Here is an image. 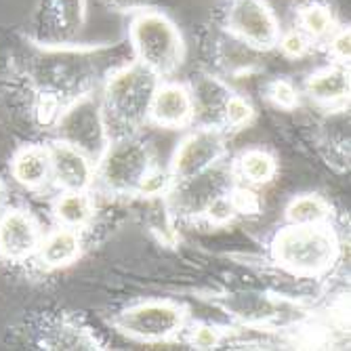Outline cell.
<instances>
[{"label": "cell", "mask_w": 351, "mask_h": 351, "mask_svg": "<svg viewBox=\"0 0 351 351\" xmlns=\"http://www.w3.org/2000/svg\"><path fill=\"white\" fill-rule=\"evenodd\" d=\"M173 177L169 171H162L158 167H152L145 177L141 179L139 187H137V194L139 196H145V198H162L167 196L171 187H173Z\"/></svg>", "instance_id": "obj_24"}, {"label": "cell", "mask_w": 351, "mask_h": 351, "mask_svg": "<svg viewBox=\"0 0 351 351\" xmlns=\"http://www.w3.org/2000/svg\"><path fill=\"white\" fill-rule=\"evenodd\" d=\"M236 175L232 169H226L221 162L194 175L189 179L173 183L169 191V208L185 217H202L206 208L221 196H226L236 185Z\"/></svg>", "instance_id": "obj_7"}, {"label": "cell", "mask_w": 351, "mask_h": 351, "mask_svg": "<svg viewBox=\"0 0 351 351\" xmlns=\"http://www.w3.org/2000/svg\"><path fill=\"white\" fill-rule=\"evenodd\" d=\"M53 7L63 34H78L86 19V0H53Z\"/></svg>", "instance_id": "obj_22"}, {"label": "cell", "mask_w": 351, "mask_h": 351, "mask_svg": "<svg viewBox=\"0 0 351 351\" xmlns=\"http://www.w3.org/2000/svg\"><path fill=\"white\" fill-rule=\"evenodd\" d=\"M154 167V156L147 141L135 133L110 139L106 152L95 162V181L110 194H137L145 173Z\"/></svg>", "instance_id": "obj_4"}, {"label": "cell", "mask_w": 351, "mask_h": 351, "mask_svg": "<svg viewBox=\"0 0 351 351\" xmlns=\"http://www.w3.org/2000/svg\"><path fill=\"white\" fill-rule=\"evenodd\" d=\"M43 232L36 217L23 208H9L0 215V254L9 261H25L36 254Z\"/></svg>", "instance_id": "obj_10"}, {"label": "cell", "mask_w": 351, "mask_h": 351, "mask_svg": "<svg viewBox=\"0 0 351 351\" xmlns=\"http://www.w3.org/2000/svg\"><path fill=\"white\" fill-rule=\"evenodd\" d=\"M286 221L293 226H315L330 221V204L317 194H301L286 206Z\"/></svg>", "instance_id": "obj_21"}, {"label": "cell", "mask_w": 351, "mask_h": 351, "mask_svg": "<svg viewBox=\"0 0 351 351\" xmlns=\"http://www.w3.org/2000/svg\"><path fill=\"white\" fill-rule=\"evenodd\" d=\"M274 261L291 276L317 278L328 274L339 257L341 242L328 223L315 226H293L289 223L271 240Z\"/></svg>", "instance_id": "obj_1"}, {"label": "cell", "mask_w": 351, "mask_h": 351, "mask_svg": "<svg viewBox=\"0 0 351 351\" xmlns=\"http://www.w3.org/2000/svg\"><path fill=\"white\" fill-rule=\"evenodd\" d=\"M147 122L162 129H185L194 124V101L187 84L158 82L147 110Z\"/></svg>", "instance_id": "obj_12"}, {"label": "cell", "mask_w": 351, "mask_h": 351, "mask_svg": "<svg viewBox=\"0 0 351 351\" xmlns=\"http://www.w3.org/2000/svg\"><path fill=\"white\" fill-rule=\"evenodd\" d=\"M5 200H7V191H5V185H3V181H0V208L5 206Z\"/></svg>", "instance_id": "obj_30"}, {"label": "cell", "mask_w": 351, "mask_h": 351, "mask_svg": "<svg viewBox=\"0 0 351 351\" xmlns=\"http://www.w3.org/2000/svg\"><path fill=\"white\" fill-rule=\"evenodd\" d=\"M13 179L25 189H40L51 181V158L47 145H25L11 162Z\"/></svg>", "instance_id": "obj_15"}, {"label": "cell", "mask_w": 351, "mask_h": 351, "mask_svg": "<svg viewBox=\"0 0 351 351\" xmlns=\"http://www.w3.org/2000/svg\"><path fill=\"white\" fill-rule=\"evenodd\" d=\"M158 82L160 78L139 61L114 70L101 97L108 129L112 131V126H116V129H124L122 135H129L141 122H147V110Z\"/></svg>", "instance_id": "obj_2"}, {"label": "cell", "mask_w": 351, "mask_h": 351, "mask_svg": "<svg viewBox=\"0 0 351 351\" xmlns=\"http://www.w3.org/2000/svg\"><path fill=\"white\" fill-rule=\"evenodd\" d=\"M228 309L246 324H263L280 313V305L267 295L259 293H240L228 299Z\"/></svg>", "instance_id": "obj_19"}, {"label": "cell", "mask_w": 351, "mask_h": 351, "mask_svg": "<svg viewBox=\"0 0 351 351\" xmlns=\"http://www.w3.org/2000/svg\"><path fill=\"white\" fill-rule=\"evenodd\" d=\"M305 93L309 99L324 108H343L349 99V72L347 66L332 63V66L315 70L307 82Z\"/></svg>", "instance_id": "obj_14"}, {"label": "cell", "mask_w": 351, "mask_h": 351, "mask_svg": "<svg viewBox=\"0 0 351 351\" xmlns=\"http://www.w3.org/2000/svg\"><path fill=\"white\" fill-rule=\"evenodd\" d=\"M131 45L135 61L158 78L173 76L183 63L185 45L175 21L162 11H137L131 19Z\"/></svg>", "instance_id": "obj_3"}, {"label": "cell", "mask_w": 351, "mask_h": 351, "mask_svg": "<svg viewBox=\"0 0 351 351\" xmlns=\"http://www.w3.org/2000/svg\"><path fill=\"white\" fill-rule=\"evenodd\" d=\"M252 118H254V108L250 106V101L234 93L226 104V110H223L221 126L223 129H242V126L252 122Z\"/></svg>", "instance_id": "obj_23"}, {"label": "cell", "mask_w": 351, "mask_h": 351, "mask_svg": "<svg viewBox=\"0 0 351 351\" xmlns=\"http://www.w3.org/2000/svg\"><path fill=\"white\" fill-rule=\"evenodd\" d=\"M95 204L88 191H61L53 204V215L59 226L80 230L93 219Z\"/></svg>", "instance_id": "obj_18"}, {"label": "cell", "mask_w": 351, "mask_h": 351, "mask_svg": "<svg viewBox=\"0 0 351 351\" xmlns=\"http://www.w3.org/2000/svg\"><path fill=\"white\" fill-rule=\"evenodd\" d=\"M228 337V330L221 328V326H215V324H194L187 332V339H189V345L196 347V349H215L223 343V339Z\"/></svg>", "instance_id": "obj_25"}, {"label": "cell", "mask_w": 351, "mask_h": 351, "mask_svg": "<svg viewBox=\"0 0 351 351\" xmlns=\"http://www.w3.org/2000/svg\"><path fill=\"white\" fill-rule=\"evenodd\" d=\"M232 204L236 208V215H257L261 210V200L257 191H252L250 185H234L232 191Z\"/></svg>", "instance_id": "obj_28"}, {"label": "cell", "mask_w": 351, "mask_h": 351, "mask_svg": "<svg viewBox=\"0 0 351 351\" xmlns=\"http://www.w3.org/2000/svg\"><path fill=\"white\" fill-rule=\"evenodd\" d=\"M297 23L311 43H326L337 32V19L322 3H309L301 7L297 13Z\"/></svg>", "instance_id": "obj_20"}, {"label": "cell", "mask_w": 351, "mask_h": 351, "mask_svg": "<svg viewBox=\"0 0 351 351\" xmlns=\"http://www.w3.org/2000/svg\"><path fill=\"white\" fill-rule=\"evenodd\" d=\"M267 99L282 110H293L299 106V90L289 80H274L267 86Z\"/></svg>", "instance_id": "obj_27"}, {"label": "cell", "mask_w": 351, "mask_h": 351, "mask_svg": "<svg viewBox=\"0 0 351 351\" xmlns=\"http://www.w3.org/2000/svg\"><path fill=\"white\" fill-rule=\"evenodd\" d=\"M57 133L61 141L78 147L93 162H97L112 139L101 99L93 97V95L78 97L59 114Z\"/></svg>", "instance_id": "obj_5"}, {"label": "cell", "mask_w": 351, "mask_h": 351, "mask_svg": "<svg viewBox=\"0 0 351 351\" xmlns=\"http://www.w3.org/2000/svg\"><path fill=\"white\" fill-rule=\"evenodd\" d=\"M311 40L303 34L299 27L289 29V32H280V38H278V49L291 59H301L309 53L311 49Z\"/></svg>", "instance_id": "obj_26"}, {"label": "cell", "mask_w": 351, "mask_h": 351, "mask_svg": "<svg viewBox=\"0 0 351 351\" xmlns=\"http://www.w3.org/2000/svg\"><path fill=\"white\" fill-rule=\"evenodd\" d=\"M230 34L252 51H269L278 45L280 21L265 0H232L226 13Z\"/></svg>", "instance_id": "obj_8"}, {"label": "cell", "mask_w": 351, "mask_h": 351, "mask_svg": "<svg viewBox=\"0 0 351 351\" xmlns=\"http://www.w3.org/2000/svg\"><path fill=\"white\" fill-rule=\"evenodd\" d=\"M80 246L82 242H80L78 230L59 226L57 230L43 236L38 250H36V257L45 267H51V269L66 267L78 259Z\"/></svg>", "instance_id": "obj_16"}, {"label": "cell", "mask_w": 351, "mask_h": 351, "mask_svg": "<svg viewBox=\"0 0 351 351\" xmlns=\"http://www.w3.org/2000/svg\"><path fill=\"white\" fill-rule=\"evenodd\" d=\"M49 147L51 181L61 191H88L95 183V162L78 147L55 139Z\"/></svg>", "instance_id": "obj_11"}, {"label": "cell", "mask_w": 351, "mask_h": 351, "mask_svg": "<svg viewBox=\"0 0 351 351\" xmlns=\"http://www.w3.org/2000/svg\"><path fill=\"white\" fill-rule=\"evenodd\" d=\"M226 149H228L226 129H219V126H198V129L187 133L177 145L171 158L169 173L175 183L200 175L202 171L221 162L223 156H226Z\"/></svg>", "instance_id": "obj_9"}, {"label": "cell", "mask_w": 351, "mask_h": 351, "mask_svg": "<svg viewBox=\"0 0 351 351\" xmlns=\"http://www.w3.org/2000/svg\"><path fill=\"white\" fill-rule=\"evenodd\" d=\"M185 324L187 309L175 301H143L116 317L118 330L145 343L171 341L185 330Z\"/></svg>", "instance_id": "obj_6"}, {"label": "cell", "mask_w": 351, "mask_h": 351, "mask_svg": "<svg viewBox=\"0 0 351 351\" xmlns=\"http://www.w3.org/2000/svg\"><path fill=\"white\" fill-rule=\"evenodd\" d=\"M232 171L244 185L257 187V185H267L276 177L278 162L269 152L254 147V149L242 152L236 158Z\"/></svg>", "instance_id": "obj_17"}, {"label": "cell", "mask_w": 351, "mask_h": 351, "mask_svg": "<svg viewBox=\"0 0 351 351\" xmlns=\"http://www.w3.org/2000/svg\"><path fill=\"white\" fill-rule=\"evenodd\" d=\"M349 27H337L335 34L326 40L328 45V53L335 59V63H341V66H347L349 63Z\"/></svg>", "instance_id": "obj_29"}, {"label": "cell", "mask_w": 351, "mask_h": 351, "mask_svg": "<svg viewBox=\"0 0 351 351\" xmlns=\"http://www.w3.org/2000/svg\"><path fill=\"white\" fill-rule=\"evenodd\" d=\"M189 93L191 101H194V122H198L200 126H219V129H223V110H226V104L234 95V90L221 78L202 74L189 84Z\"/></svg>", "instance_id": "obj_13"}]
</instances>
